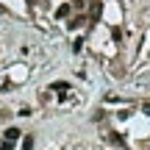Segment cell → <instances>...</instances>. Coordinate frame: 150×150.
Masks as SVG:
<instances>
[{
    "instance_id": "1",
    "label": "cell",
    "mask_w": 150,
    "mask_h": 150,
    "mask_svg": "<svg viewBox=\"0 0 150 150\" xmlns=\"http://www.w3.org/2000/svg\"><path fill=\"white\" fill-rule=\"evenodd\" d=\"M106 139L111 142V145H117V147H125V139L117 134V131H108V134H106Z\"/></svg>"
},
{
    "instance_id": "2",
    "label": "cell",
    "mask_w": 150,
    "mask_h": 150,
    "mask_svg": "<svg viewBox=\"0 0 150 150\" xmlns=\"http://www.w3.org/2000/svg\"><path fill=\"white\" fill-rule=\"evenodd\" d=\"M6 139H8V142H17V139H20V128H8V131H6Z\"/></svg>"
},
{
    "instance_id": "3",
    "label": "cell",
    "mask_w": 150,
    "mask_h": 150,
    "mask_svg": "<svg viewBox=\"0 0 150 150\" xmlns=\"http://www.w3.org/2000/svg\"><path fill=\"white\" fill-rule=\"evenodd\" d=\"M100 11H103L100 0H95V3H92V20H100Z\"/></svg>"
},
{
    "instance_id": "4",
    "label": "cell",
    "mask_w": 150,
    "mask_h": 150,
    "mask_svg": "<svg viewBox=\"0 0 150 150\" xmlns=\"http://www.w3.org/2000/svg\"><path fill=\"white\" fill-rule=\"evenodd\" d=\"M67 14H70V6H67V3H64V6H59V8H56V17H59V20H64Z\"/></svg>"
},
{
    "instance_id": "5",
    "label": "cell",
    "mask_w": 150,
    "mask_h": 150,
    "mask_svg": "<svg viewBox=\"0 0 150 150\" xmlns=\"http://www.w3.org/2000/svg\"><path fill=\"white\" fill-rule=\"evenodd\" d=\"M50 89H56V92H59V95H67V89H70V86H67V83H53V86H50Z\"/></svg>"
},
{
    "instance_id": "6",
    "label": "cell",
    "mask_w": 150,
    "mask_h": 150,
    "mask_svg": "<svg viewBox=\"0 0 150 150\" xmlns=\"http://www.w3.org/2000/svg\"><path fill=\"white\" fill-rule=\"evenodd\" d=\"M22 150H33V136H25L22 139Z\"/></svg>"
},
{
    "instance_id": "7",
    "label": "cell",
    "mask_w": 150,
    "mask_h": 150,
    "mask_svg": "<svg viewBox=\"0 0 150 150\" xmlns=\"http://www.w3.org/2000/svg\"><path fill=\"white\" fill-rule=\"evenodd\" d=\"M81 47H83V39H75V42H72V50H75V53H81Z\"/></svg>"
},
{
    "instance_id": "8",
    "label": "cell",
    "mask_w": 150,
    "mask_h": 150,
    "mask_svg": "<svg viewBox=\"0 0 150 150\" xmlns=\"http://www.w3.org/2000/svg\"><path fill=\"white\" fill-rule=\"evenodd\" d=\"M83 22H86L83 17H78V20H75V22H70V28H81V25H83Z\"/></svg>"
},
{
    "instance_id": "9",
    "label": "cell",
    "mask_w": 150,
    "mask_h": 150,
    "mask_svg": "<svg viewBox=\"0 0 150 150\" xmlns=\"http://www.w3.org/2000/svg\"><path fill=\"white\" fill-rule=\"evenodd\" d=\"M0 150H14V142H8V139H6L3 145H0Z\"/></svg>"
}]
</instances>
